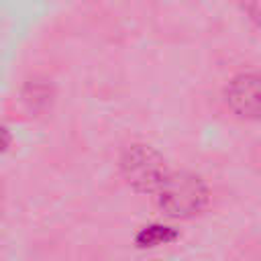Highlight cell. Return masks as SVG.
<instances>
[{"mask_svg": "<svg viewBox=\"0 0 261 261\" xmlns=\"http://www.w3.org/2000/svg\"><path fill=\"white\" fill-rule=\"evenodd\" d=\"M226 100L230 108L245 118L261 116V75L241 73L226 88Z\"/></svg>", "mask_w": 261, "mask_h": 261, "instance_id": "3957f363", "label": "cell"}, {"mask_svg": "<svg viewBox=\"0 0 261 261\" xmlns=\"http://www.w3.org/2000/svg\"><path fill=\"white\" fill-rule=\"evenodd\" d=\"M159 206L171 216H192L206 204L208 192L204 181L190 171L167 173L157 190Z\"/></svg>", "mask_w": 261, "mask_h": 261, "instance_id": "6da1fadb", "label": "cell"}, {"mask_svg": "<svg viewBox=\"0 0 261 261\" xmlns=\"http://www.w3.org/2000/svg\"><path fill=\"white\" fill-rule=\"evenodd\" d=\"M120 169L126 181L139 192H157L167 177L161 155L147 145H130L120 157Z\"/></svg>", "mask_w": 261, "mask_h": 261, "instance_id": "7a4b0ae2", "label": "cell"}, {"mask_svg": "<svg viewBox=\"0 0 261 261\" xmlns=\"http://www.w3.org/2000/svg\"><path fill=\"white\" fill-rule=\"evenodd\" d=\"M175 237V232L169 226H161V224H153V226H145L139 234H137V243L143 247H153L159 243H167Z\"/></svg>", "mask_w": 261, "mask_h": 261, "instance_id": "277c9868", "label": "cell"}]
</instances>
